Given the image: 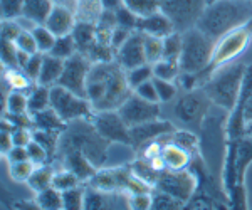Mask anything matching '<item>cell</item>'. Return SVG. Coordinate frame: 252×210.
Returning a JSON list of instances; mask_svg holds the SVG:
<instances>
[{
    "mask_svg": "<svg viewBox=\"0 0 252 210\" xmlns=\"http://www.w3.org/2000/svg\"><path fill=\"white\" fill-rule=\"evenodd\" d=\"M177 130V126L168 120L158 118L153 121H148V123H143L140 126L131 128V148L133 150H140L145 145L153 143V141H158L165 136L172 135V133Z\"/></svg>",
    "mask_w": 252,
    "mask_h": 210,
    "instance_id": "cell-16",
    "label": "cell"
},
{
    "mask_svg": "<svg viewBox=\"0 0 252 210\" xmlns=\"http://www.w3.org/2000/svg\"><path fill=\"white\" fill-rule=\"evenodd\" d=\"M54 170H56V167L52 163L35 167L34 172H32V175H31V179L27 180V187H29L34 193H39V192L46 190V188H49V187H52Z\"/></svg>",
    "mask_w": 252,
    "mask_h": 210,
    "instance_id": "cell-28",
    "label": "cell"
},
{
    "mask_svg": "<svg viewBox=\"0 0 252 210\" xmlns=\"http://www.w3.org/2000/svg\"><path fill=\"white\" fill-rule=\"evenodd\" d=\"M115 60L125 71L148 64L145 54V35L140 30L131 32L126 42L115 52Z\"/></svg>",
    "mask_w": 252,
    "mask_h": 210,
    "instance_id": "cell-17",
    "label": "cell"
},
{
    "mask_svg": "<svg viewBox=\"0 0 252 210\" xmlns=\"http://www.w3.org/2000/svg\"><path fill=\"white\" fill-rule=\"evenodd\" d=\"M91 121L101 136L111 145H125L131 148V128L125 123V120L116 111L93 113Z\"/></svg>",
    "mask_w": 252,
    "mask_h": 210,
    "instance_id": "cell-12",
    "label": "cell"
},
{
    "mask_svg": "<svg viewBox=\"0 0 252 210\" xmlns=\"http://www.w3.org/2000/svg\"><path fill=\"white\" fill-rule=\"evenodd\" d=\"M116 24L123 29H128V30H136V26H138V15L135 12H131L126 5L120 7L116 12Z\"/></svg>",
    "mask_w": 252,
    "mask_h": 210,
    "instance_id": "cell-49",
    "label": "cell"
},
{
    "mask_svg": "<svg viewBox=\"0 0 252 210\" xmlns=\"http://www.w3.org/2000/svg\"><path fill=\"white\" fill-rule=\"evenodd\" d=\"M212 2H215V0H207V3H212Z\"/></svg>",
    "mask_w": 252,
    "mask_h": 210,
    "instance_id": "cell-62",
    "label": "cell"
},
{
    "mask_svg": "<svg viewBox=\"0 0 252 210\" xmlns=\"http://www.w3.org/2000/svg\"><path fill=\"white\" fill-rule=\"evenodd\" d=\"M67 124L59 118V115L52 108L32 115V128L44 131H64Z\"/></svg>",
    "mask_w": 252,
    "mask_h": 210,
    "instance_id": "cell-26",
    "label": "cell"
},
{
    "mask_svg": "<svg viewBox=\"0 0 252 210\" xmlns=\"http://www.w3.org/2000/svg\"><path fill=\"white\" fill-rule=\"evenodd\" d=\"M161 143V163H163L165 170L170 172H178V170H187L192 167L193 155L190 151H187L185 148H182L180 145H177L175 141L170 140V135L160 140Z\"/></svg>",
    "mask_w": 252,
    "mask_h": 210,
    "instance_id": "cell-18",
    "label": "cell"
},
{
    "mask_svg": "<svg viewBox=\"0 0 252 210\" xmlns=\"http://www.w3.org/2000/svg\"><path fill=\"white\" fill-rule=\"evenodd\" d=\"M35 165L31 160H22V161H14V163H7V170H9L10 180H14L15 183H27V180L31 179L32 172H34Z\"/></svg>",
    "mask_w": 252,
    "mask_h": 210,
    "instance_id": "cell-36",
    "label": "cell"
},
{
    "mask_svg": "<svg viewBox=\"0 0 252 210\" xmlns=\"http://www.w3.org/2000/svg\"><path fill=\"white\" fill-rule=\"evenodd\" d=\"M2 83L7 84L10 91L22 92H29L35 84L24 74L22 69H2Z\"/></svg>",
    "mask_w": 252,
    "mask_h": 210,
    "instance_id": "cell-29",
    "label": "cell"
},
{
    "mask_svg": "<svg viewBox=\"0 0 252 210\" xmlns=\"http://www.w3.org/2000/svg\"><path fill=\"white\" fill-rule=\"evenodd\" d=\"M160 104L161 103H150V101L140 98L136 92H131L129 98L120 106L118 113L129 128H135L148 123V121L161 118Z\"/></svg>",
    "mask_w": 252,
    "mask_h": 210,
    "instance_id": "cell-15",
    "label": "cell"
},
{
    "mask_svg": "<svg viewBox=\"0 0 252 210\" xmlns=\"http://www.w3.org/2000/svg\"><path fill=\"white\" fill-rule=\"evenodd\" d=\"M64 71V60L56 58L52 54H44V60H42V69H40L37 84H42V86L52 88L58 86L61 76H63Z\"/></svg>",
    "mask_w": 252,
    "mask_h": 210,
    "instance_id": "cell-23",
    "label": "cell"
},
{
    "mask_svg": "<svg viewBox=\"0 0 252 210\" xmlns=\"http://www.w3.org/2000/svg\"><path fill=\"white\" fill-rule=\"evenodd\" d=\"M24 27L19 20H2V27H0V34H2V40H9V42H15L17 37L22 34Z\"/></svg>",
    "mask_w": 252,
    "mask_h": 210,
    "instance_id": "cell-51",
    "label": "cell"
},
{
    "mask_svg": "<svg viewBox=\"0 0 252 210\" xmlns=\"http://www.w3.org/2000/svg\"><path fill=\"white\" fill-rule=\"evenodd\" d=\"M2 20H17L22 17L24 0H0Z\"/></svg>",
    "mask_w": 252,
    "mask_h": 210,
    "instance_id": "cell-47",
    "label": "cell"
},
{
    "mask_svg": "<svg viewBox=\"0 0 252 210\" xmlns=\"http://www.w3.org/2000/svg\"><path fill=\"white\" fill-rule=\"evenodd\" d=\"M217 204L209 193L198 190L189 204L184 205V210H217Z\"/></svg>",
    "mask_w": 252,
    "mask_h": 210,
    "instance_id": "cell-46",
    "label": "cell"
},
{
    "mask_svg": "<svg viewBox=\"0 0 252 210\" xmlns=\"http://www.w3.org/2000/svg\"><path fill=\"white\" fill-rule=\"evenodd\" d=\"M32 35L35 39V44H37V49L40 54H49L52 51L56 44V35L49 30V27H46L44 24H39V26H34L32 27Z\"/></svg>",
    "mask_w": 252,
    "mask_h": 210,
    "instance_id": "cell-35",
    "label": "cell"
},
{
    "mask_svg": "<svg viewBox=\"0 0 252 210\" xmlns=\"http://www.w3.org/2000/svg\"><path fill=\"white\" fill-rule=\"evenodd\" d=\"M126 199L131 210H150L153 202V192L131 193V195H126Z\"/></svg>",
    "mask_w": 252,
    "mask_h": 210,
    "instance_id": "cell-52",
    "label": "cell"
},
{
    "mask_svg": "<svg viewBox=\"0 0 252 210\" xmlns=\"http://www.w3.org/2000/svg\"><path fill=\"white\" fill-rule=\"evenodd\" d=\"M5 163H14V161L29 160V153H27V147H14L3 155Z\"/></svg>",
    "mask_w": 252,
    "mask_h": 210,
    "instance_id": "cell-55",
    "label": "cell"
},
{
    "mask_svg": "<svg viewBox=\"0 0 252 210\" xmlns=\"http://www.w3.org/2000/svg\"><path fill=\"white\" fill-rule=\"evenodd\" d=\"M35 202L42 210H64L63 209V192L54 187H49L46 190L35 193Z\"/></svg>",
    "mask_w": 252,
    "mask_h": 210,
    "instance_id": "cell-32",
    "label": "cell"
},
{
    "mask_svg": "<svg viewBox=\"0 0 252 210\" xmlns=\"http://www.w3.org/2000/svg\"><path fill=\"white\" fill-rule=\"evenodd\" d=\"M155 81V86L158 91V98H160V103H170V101L178 98V84L175 81H165V79H158L153 78Z\"/></svg>",
    "mask_w": 252,
    "mask_h": 210,
    "instance_id": "cell-43",
    "label": "cell"
},
{
    "mask_svg": "<svg viewBox=\"0 0 252 210\" xmlns=\"http://www.w3.org/2000/svg\"><path fill=\"white\" fill-rule=\"evenodd\" d=\"M212 108V101L209 99V96L205 94L202 88H198V90L184 91L175 99L173 116L185 130H190L198 135L204 128Z\"/></svg>",
    "mask_w": 252,
    "mask_h": 210,
    "instance_id": "cell-6",
    "label": "cell"
},
{
    "mask_svg": "<svg viewBox=\"0 0 252 210\" xmlns=\"http://www.w3.org/2000/svg\"><path fill=\"white\" fill-rule=\"evenodd\" d=\"M76 24H78V17H76L74 10L66 9V7L54 5L44 26L49 27V30H51L56 37H63V35L72 34Z\"/></svg>",
    "mask_w": 252,
    "mask_h": 210,
    "instance_id": "cell-21",
    "label": "cell"
},
{
    "mask_svg": "<svg viewBox=\"0 0 252 210\" xmlns=\"http://www.w3.org/2000/svg\"><path fill=\"white\" fill-rule=\"evenodd\" d=\"M247 135H249L251 136V138H252V123H249V124H247Z\"/></svg>",
    "mask_w": 252,
    "mask_h": 210,
    "instance_id": "cell-61",
    "label": "cell"
},
{
    "mask_svg": "<svg viewBox=\"0 0 252 210\" xmlns=\"http://www.w3.org/2000/svg\"><path fill=\"white\" fill-rule=\"evenodd\" d=\"M12 138H14V147H27V145L34 140V128H29V126L14 128Z\"/></svg>",
    "mask_w": 252,
    "mask_h": 210,
    "instance_id": "cell-54",
    "label": "cell"
},
{
    "mask_svg": "<svg viewBox=\"0 0 252 210\" xmlns=\"http://www.w3.org/2000/svg\"><path fill=\"white\" fill-rule=\"evenodd\" d=\"M72 37H74V40H76L78 52L86 56L96 42V37H97L96 24L78 22L74 27V30H72Z\"/></svg>",
    "mask_w": 252,
    "mask_h": 210,
    "instance_id": "cell-25",
    "label": "cell"
},
{
    "mask_svg": "<svg viewBox=\"0 0 252 210\" xmlns=\"http://www.w3.org/2000/svg\"><path fill=\"white\" fill-rule=\"evenodd\" d=\"M251 210H252V209H251Z\"/></svg>",
    "mask_w": 252,
    "mask_h": 210,
    "instance_id": "cell-63",
    "label": "cell"
},
{
    "mask_svg": "<svg viewBox=\"0 0 252 210\" xmlns=\"http://www.w3.org/2000/svg\"><path fill=\"white\" fill-rule=\"evenodd\" d=\"M51 108L66 124L78 120H88L94 113L86 96H79L63 86L51 88Z\"/></svg>",
    "mask_w": 252,
    "mask_h": 210,
    "instance_id": "cell-9",
    "label": "cell"
},
{
    "mask_svg": "<svg viewBox=\"0 0 252 210\" xmlns=\"http://www.w3.org/2000/svg\"><path fill=\"white\" fill-rule=\"evenodd\" d=\"M136 30H140L141 34H146V35H155V37L165 39L166 35L173 34L177 29H175L173 22L170 20L168 15H166L163 10H158L155 14L138 17Z\"/></svg>",
    "mask_w": 252,
    "mask_h": 210,
    "instance_id": "cell-19",
    "label": "cell"
},
{
    "mask_svg": "<svg viewBox=\"0 0 252 210\" xmlns=\"http://www.w3.org/2000/svg\"><path fill=\"white\" fill-rule=\"evenodd\" d=\"M252 165V138L246 135L237 141L234 156V170H235V187L229 197L230 210H251L247 204V170Z\"/></svg>",
    "mask_w": 252,
    "mask_h": 210,
    "instance_id": "cell-8",
    "label": "cell"
},
{
    "mask_svg": "<svg viewBox=\"0 0 252 210\" xmlns=\"http://www.w3.org/2000/svg\"><path fill=\"white\" fill-rule=\"evenodd\" d=\"M150 210H184V204L170 197L168 193L153 190V202Z\"/></svg>",
    "mask_w": 252,
    "mask_h": 210,
    "instance_id": "cell-42",
    "label": "cell"
},
{
    "mask_svg": "<svg viewBox=\"0 0 252 210\" xmlns=\"http://www.w3.org/2000/svg\"><path fill=\"white\" fill-rule=\"evenodd\" d=\"M116 210H131L128 205L126 193H116Z\"/></svg>",
    "mask_w": 252,
    "mask_h": 210,
    "instance_id": "cell-58",
    "label": "cell"
},
{
    "mask_svg": "<svg viewBox=\"0 0 252 210\" xmlns=\"http://www.w3.org/2000/svg\"><path fill=\"white\" fill-rule=\"evenodd\" d=\"M145 35V54H146V62L155 64L158 60L163 59V39L155 37V35Z\"/></svg>",
    "mask_w": 252,
    "mask_h": 210,
    "instance_id": "cell-40",
    "label": "cell"
},
{
    "mask_svg": "<svg viewBox=\"0 0 252 210\" xmlns=\"http://www.w3.org/2000/svg\"><path fill=\"white\" fill-rule=\"evenodd\" d=\"M56 160L61 161L63 167L69 168L72 173L78 175V179L83 181L84 185L94 177V173L97 172V167L88 158L86 155H83L81 151H66L61 153Z\"/></svg>",
    "mask_w": 252,
    "mask_h": 210,
    "instance_id": "cell-20",
    "label": "cell"
},
{
    "mask_svg": "<svg viewBox=\"0 0 252 210\" xmlns=\"http://www.w3.org/2000/svg\"><path fill=\"white\" fill-rule=\"evenodd\" d=\"M249 64H244L241 60L225 64V66L215 69L210 74L209 81L202 86L212 104L219 110L230 113L235 108L242 91L244 78Z\"/></svg>",
    "mask_w": 252,
    "mask_h": 210,
    "instance_id": "cell-4",
    "label": "cell"
},
{
    "mask_svg": "<svg viewBox=\"0 0 252 210\" xmlns=\"http://www.w3.org/2000/svg\"><path fill=\"white\" fill-rule=\"evenodd\" d=\"M52 3L58 7H66V9H71L76 12V7H78V0H52Z\"/></svg>",
    "mask_w": 252,
    "mask_h": 210,
    "instance_id": "cell-59",
    "label": "cell"
},
{
    "mask_svg": "<svg viewBox=\"0 0 252 210\" xmlns=\"http://www.w3.org/2000/svg\"><path fill=\"white\" fill-rule=\"evenodd\" d=\"M2 69H19V49L9 40H2Z\"/></svg>",
    "mask_w": 252,
    "mask_h": 210,
    "instance_id": "cell-44",
    "label": "cell"
},
{
    "mask_svg": "<svg viewBox=\"0 0 252 210\" xmlns=\"http://www.w3.org/2000/svg\"><path fill=\"white\" fill-rule=\"evenodd\" d=\"M52 7H54L52 0H24L22 17L17 19V20L22 24L24 29L31 30L34 26L46 24Z\"/></svg>",
    "mask_w": 252,
    "mask_h": 210,
    "instance_id": "cell-22",
    "label": "cell"
},
{
    "mask_svg": "<svg viewBox=\"0 0 252 210\" xmlns=\"http://www.w3.org/2000/svg\"><path fill=\"white\" fill-rule=\"evenodd\" d=\"M140 98H143L150 103H160V98H158V91H157V86H155V81H146L141 86H138L135 91Z\"/></svg>",
    "mask_w": 252,
    "mask_h": 210,
    "instance_id": "cell-53",
    "label": "cell"
},
{
    "mask_svg": "<svg viewBox=\"0 0 252 210\" xmlns=\"http://www.w3.org/2000/svg\"><path fill=\"white\" fill-rule=\"evenodd\" d=\"M15 46H17L19 51L26 52V54H37L39 49H37V44H35V39L32 35V30L29 29H24L22 34L19 35L17 40H15Z\"/></svg>",
    "mask_w": 252,
    "mask_h": 210,
    "instance_id": "cell-50",
    "label": "cell"
},
{
    "mask_svg": "<svg viewBox=\"0 0 252 210\" xmlns=\"http://www.w3.org/2000/svg\"><path fill=\"white\" fill-rule=\"evenodd\" d=\"M182 37H184V47H182L180 60H178L182 72L197 74V72L205 71L212 59L215 40L205 35L197 27L182 32Z\"/></svg>",
    "mask_w": 252,
    "mask_h": 210,
    "instance_id": "cell-7",
    "label": "cell"
},
{
    "mask_svg": "<svg viewBox=\"0 0 252 210\" xmlns=\"http://www.w3.org/2000/svg\"><path fill=\"white\" fill-rule=\"evenodd\" d=\"M79 185H84V183L78 179V175L72 173L69 168L61 165V167H58L54 170V177H52V187L54 188H58L61 192H66L69 188L79 187Z\"/></svg>",
    "mask_w": 252,
    "mask_h": 210,
    "instance_id": "cell-31",
    "label": "cell"
},
{
    "mask_svg": "<svg viewBox=\"0 0 252 210\" xmlns=\"http://www.w3.org/2000/svg\"><path fill=\"white\" fill-rule=\"evenodd\" d=\"M51 108V88L42 84H34V88L27 92V110L29 115H35Z\"/></svg>",
    "mask_w": 252,
    "mask_h": 210,
    "instance_id": "cell-27",
    "label": "cell"
},
{
    "mask_svg": "<svg viewBox=\"0 0 252 210\" xmlns=\"http://www.w3.org/2000/svg\"><path fill=\"white\" fill-rule=\"evenodd\" d=\"M180 64L175 62V60H166L161 59L158 62L153 64V76L158 79H165V81H175L177 83L178 76H180Z\"/></svg>",
    "mask_w": 252,
    "mask_h": 210,
    "instance_id": "cell-37",
    "label": "cell"
},
{
    "mask_svg": "<svg viewBox=\"0 0 252 210\" xmlns=\"http://www.w3.org/2000/svg\"><path fill=\"white\" fill-rule=\"evenodd\" d=\"M207 7V0H161L160 9L173 22L178 32H185L197 26Z\"/></svg>",
    "mask_w": 252,
    "mask_h": 210,
    "instance_id": "cell-11",
    "label": "cell"
},
{
    "mask_svg": "<svg viewBox=\"0 0 252 210\" xmlns=\"http://www.w3.org/2000/svg\"><path fill=\"white\" fill-rule=\"evenodd\" d=\"M198 185H200V180H198V175L192 168L178 170V172L165 170L161 172L160 179L157 181L155 190L168 193L170 197H173V199H177L178 202H182L185 205L198 192Z\"/></svg>",
    "mask_w": 252,
    "mask_h": 210,
    "instance_id": "cell-10",
    "label": "cell"
},
{
    "mask_svg": "<svg viewBox=\"0 0 252 210\" xmlns=\"http://www.w3.org/2000/svg\"><path fill=\"white\" fill-rule=\"evenodd\" d=\"M14 210H42L40 205L35 202V199H22V200H17L14 204Z\"/></svg>",
    "mask_w": 252,
    "mask_h": 210,
    "instance_id": "cell-56",
    "label": "cell"
},
{
    "mask_svg": "<svg viewBox=\"0 0 252 210\" xmlns=\"http://www.w3.org/2000/svg\"><path fill=\"white\" fill-rule=\"evenodd\" d=\"M84 210H116V193L101 192L86 185Z\"/></svg>",
    "mask_w": 252,
    "mask_h": 210,
    "instance_id": "cell-24",
    "label": "cell"
},
{
    "mask_svg": "<svg viewBox=\"0 0 252 210\" xmlns=\"http://www.w3.org/2000/svg\"><path fill=\"white\" fill-rule=\"evenodd\" d=\"M49 54L56 56V58L66 60L69 58H72L74 54H78V46H76V40L72 37V34L63 35V37L56 39V44L52 47V51Z\"/></svg>",
    "mask_w": 252,
    "mask_h": 210,
    "instance_id": "cell-38",
    "label": "cell"
},
{
    "mask_svg": "<svg viewBox=\"0 0 252 210\" xmlns=\"http://www.w3.org/2000/svg\"><path fill=\"white\" fill-rule=\"evenodd\" d=\"M131 177V163L121 167H101L86 185L108 193H126Z\"/></svg>",
    "mask_w": 252,
    "mask_h": 210,
    "instance_id": "cell-14",
    "label": "cell"
},
{
    "mask_svg": "<svg viewBox=\"0 0 252 210\" xmlns=\"http://www.w3.org/2000/svg\"><path fill=\"white\" fill-rule=\"evenodd\" d=\"M249 20H252V0H215L207 3L195 27L217 40Z\"/></svg>",
    "mask_w": 252,
    "mask_h": 210,
    "instance_id": "cell-2",
    "label": "cell"
},
{
    "mask_svg": "<svg viewBox=\"0 0 252 210\" xmlns=\"http://www.w3.org/2000/svg\"><path fill=\"white\" fill-rule=\"evenodd\" d=\"M251 42H252V20L246 22L241 27H237V29L227 32L220 39L215 40L212 59H210L209 67L200 72L204 84L209 81L210 74L215 69L225 66V64L235 62L237 58H241L244 52L249 49Z\"/></svg>",
    "mask_w": 252,
    "mask_h": 210,
    "instance_id": "cell-5",
    "label": "cell"
},
{
    "mask_svg": "<svg viewBox=\"0 0 252 210\" xmlns=\"http://www.w3.org/2000/svg\"><path fill=\"white\" fill-rule=\"evenodd\" d=\"M109 147H111V143L97 133L91 118L78 120L72 121V123H67L66 130L61 135L58 156L66 151H81L97 168H101L108 161Z\"/></svg>",
    "mask_w": 252,
    "mask_h": 210,
    "instance_id": "cell-3",
    "label": "cell"
},
{
    "mask_svg": "<svg viewBox=\"0 0 252 210\" xmlns=\"http://www.w3.org/2000/svg\"><path fill=\"white\" fill-rule=\"evenodd\" d=\"M91 59L88 56L74 54L72 58L64 60V71L61 76L58 86H63L66 90L76 92L79 96H86V84H88V76L91 71Z\"/></svg>",
    "mask_w": 252,
    "mask_h": 210,
    "instance_id": "cell-13",
    "label": "cell"
},
{
    "mask_svg": "<svg viewBox=\"0 0 252 210\" xmlns=\"http://www.w3.org/2000/svg\"><path fill=\"white\" fill-rule=\"evenodd\" d=\"M84 202H86V185H79L63 192L64 210H84Z\"/></svg>",
    "mask_w": 252,
    "mask_h": 210,
    "instance_id": "cell-33",
    "label": "cell"
},
{
    "mask_svg": "<svg viewBox=\"0 0 252 210\" xmlns=\"http://www.w3.org/2000/svg\"><path fill=\"white\" fill-rule=\"evenodd\" d=\"M42 60H44V54L37 52V54L29 56V59L26 60V64L20 67V69L24 71V74H26L31 81H34L35 84H37L40 69H42Z\"/></svg>",
    "mask_w": 252,
    "mask_h": 210,
    "instance_id": "cell-48",
    "label": "cell"
},
{
    "mask_svg": "<svg viewBox=\"0 0 252 210\" xmlns=\"http://www.w3.org/2000/svg\"><path fill=\"white\" fill-rule=\"evenodd\" d=\"M155 76H153V66L152 64H143V66L133 67V69L126 71V79H128V84L131 88V91H135L138 86H141L146 81H152Z\"/></svg>",
    "mask_w": 252,
    "mask_h": 210,
    "instance_id": "cell-39",
    "label": "cell"
},
{
    "mask_svg": "<svg viewBox=\"0 0 252 210\" xmlns=\"http://www.w3.org/2000/svg\"><path fill=\"white\" fill-rule=\"evenodd\" d=\"M103 12L104 9L99 0H78V7H76L78 22L97 24V20L101 19Z\"/></svg>",
    "mask_w": 252,
    "mask_h": 210,
    "instance_id": "cell-30",
    "label": "cell"
},
{
    "mask_svg": "<svg viewBox=\"0 0 252 210\" xmlns=\"http://www.w3.org/2000/svg\"><path fill=\"white\" fill-rule=\"evenodd\" d=\"M99 2H101V5H103V9L108 12H116L120 7L125 5L123 0H99Z\"/></svg>",
    "mask_w": 252,
    "mask_h": 210,
    "instance_id": "cell-57",
    "label": "cell"
},
{
    "mask_svg": "<svg viewBox=\"0 0 252 210\" xmlns=\"http://www.w3.org/2000/svg\"><path fill=\"white\" fill-rule=\"evenodd\" d=\"M27 153H29V160L35 165V167L52 163V158H51V155H49V151L35 140H32L31 143L27 145Z\"/></svg>",
    "mask_w": 252,
    "mask_h": 210,
    "instance_id": "cell-45",
    "label": "cell"
},
{
    "mask_svg": "<svg viewBox=\"0 0 252 210\" xmlns=\"http://www.w3.org/2000/svg\"><path fill=\"white\" fill-rule=\"evenodd\" d=\"M131 92L126 71L115 59L94 62L91 66L86 84V98L94 113L120 110Z\"/></svg>",
    "mask_w": 252,
    "mask_h": 210,
    "instance_id": "cell-1",
    "label": "cell"
},
{
    "mask_svg": "<svg viewBox=\"0 0 252 210\" xmlns=\"http://www.w3.org/2000/svg\"><path fill=\"white\" fill-rule=\"evenodd\" d=\"M182 47H184V37H182V32L175 30L173 34L166 35V37L163 39V59L178 62V60H180V56H182Z\"/></svg>",
    "mask_w": 252,
    "mask_h": 210,
    "instance_id": "cell-34",
    "label": "cell"
},
{
    "mask_svg": "<svg viewBox=\"0 0 252 210\" xmlns=\"http://www.w3.org/2000/svg\"><path fill=\"white\" fill-rule=\"evenodd\" d=\"M123 2L129 10L135 12L138 17H145V15L155 14V12L161 10V0H123Z\"/></svg>",
    "mask_w": 252,
    "mask_h": 210,
    "instance_id": "cell-41",
    "label": "cell"
},
{
    "mask_svg": "<svg viewBox=\"0 0 252 210\" xmlns=\"http://www.w3.org/2000/svg\"><path fill=\"white\" fill-rule=\"evenodd\" d=\"M246 123L247 124L252 123V96L247 101V106H246Z\"/></svg>",
    "mask_w": 252,
    "mask_h": 210,
    "instance_id": "cell-60",
    "label": "cell"
}]
</instances>
